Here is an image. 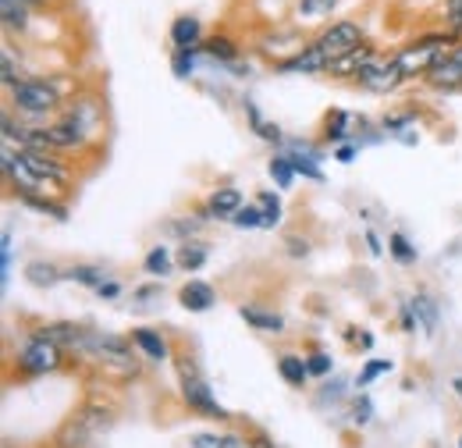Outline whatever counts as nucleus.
<instances>
[{
	"label": "nucleus",
	"instance_id": "obj_1",
	"mask_svg": "<svg viewBox=\"0 0 462 448\" xmlns=\"http://www.w3.org/2000/svg\"><path fill=\"white\" fill-rule=\"evenodd\" d=\"M75 352H82L89 363H97L100 370L115 374V378H135L139 374V359L128 349V341L117 335H104V331H82V338L71 345Z\"/></svg>",
	"mask_w": 462,
	"mask_h": 448
},
{
	"label": "nucleus",
	"instance_id": "obj_2",
	"mask_svg": "<svg viewBox=\"0 0 462 448\" xmlns=\"http://www.w3.org/2000/svg\"><path fill=\"white\" fill-rule=\"evenodd\" d=\"M11 107L18 114H54L60 107V86L54 79H22L11 89Z\"/></svg>",
	"mask_w": 462,
	"mask_h": 448
},
{
	"label": "nucleus",
	"instance_id": "obj_3",
	"mask_svg": "<svg viewBox=\"0 0 462 448\" xmlns=\"http://www.w3.org/2000/svg\"><path fill=\"white\" fill-rule=\"evenodd\" d=\"M452 40H456V36H423V40H416V43L402 47V51L395 54V64L402 68L405 79L427 75V71L441 61V54L452 47Z\"/></svg>",
	"mask_w": 462,
	"mask_h": 448
},
{
	"label": "nucleus",
	"instance_id": "obj_4",
	"mask_svg": "<svg viewBox=\"0 0 462 448\" xmlns=\"http://www.w3.org/2000/svg\"><path fill=\"white\" fill-rule=\"evenodd\" d=\"M178 378H181V398L189 402V409H196V413H207V416H228V409L214 398L210 392V385L199 378V370L192 367V359H178Z\"/></svg>",
	"mask_w": 462,
	"mask_h": 448
},
{
	"label": "nucleus",
	"instance_id": "obj_5",
	"mask_svg": "<svg viewBox=\"0 0 462 448\" xmlns=\"http://www.w3.org/2000/svg\"><path fill=\"white\" fill-rule=\"evenodd\" d=\"M18 363H22L25 374H51V370H58L60 367V345L51 335L40 331V335H32L25 345H22Z\"/></svg>",
	"mask_w": 462,
	"mask_h": 448
},
{
	"label": "nucleus",
	"instance_id": "obj_6",
	"mask_svg": "<svg viewBox=\"0 0 462 448\" xmlns=\"http://www.w3.org/2000/svg\"><path fill=\"white\" fill-rule=\"evenodd\" d=\"M317 51H320V57L328 61V68L338 61V57L352 54L356 47H363V29L356 25V22H335L331 29H324V36L313 43Z\"/></svg>",
	"mask_w": 462,
	"mask_h": 448
},
{
	"label": "nucleus",
	"instance_id": "obj_7",
	"mask_svg": "<svg viewBox=\"0 0 462 448\" xmlns=\"http://www.w3.org/2000/svg\"><path fill=\"white\" fill-rule=\"evenodd\" d=\"M359 86H366L370 93H388V89H395V86H402L405 82V75H402V68L395 64V57H388V61H370L359 75Z\"/></svg>",
	"mask_w": 462,
	"mask_h": 448
},
{
	"label": "nucleus",
	"instance_id": "obj_8",
	"mask_svg": "<svg viewBox=\"0 0 462 448\" xmlns=\"http://www.w3.org/2000/svg\"><path fill=\"white\" fill-rule=\"evenodd\" d=\"M434 89H459L462 86V43H452L445 54H441V61L423 75Z\"/></svg>",
	"mask_w": 462,
	"mask_h": 448
},
{
	"label": "nucleus",
	"instance_id": "obj_9",
	"mask_svg": "<svg viewBox=\"0 0 462 448\" xmlns=\"http://www.w3.org/2000/svg\"><path fill=\"white\" fill-rule=\"evenodd\" d=\"M43 135H47V146L51 150H79V146H86V128L79 125V121H71V117H64L58 125H51V128H43Z\"/></svg>",
	"mask_w": 462,
	"mask_h": 448
},
{
	"label": "nucleus",
	"instance_id": "obj_10",
	"mask_svg": "<svg viewBox=\"0 0 462 448\" xmlns=\"http://www.w3.org/2000/svg\"><path fill=\"white\" fill-rule=\"evenodd\" d=\"M178 303H181L185 310H192V313H207V310L217 303V292H214L207 281H189V285H181Z\"/></svg>",
	"mask_w": 462,
	"mask_h": 448
},
{
	"label": "nucleus",
	"instance_id": "obj_11",
	"mask_svg": "<svg viewBox=\"0 0 462 448\" xmlns=\"http://www.w3.org/2000/svg\"><path fill=\"white\" fill-rule=\"evenodd\" d=\"M199 40H203V22H199L196 14H181V18H174L171 43L178 47V51H185V47H199Z\"/></svg>",
	"mask_w": 462,
	"mask_h": 448
},
{
	"label": "nucleus",
	"instance_id": "obj_12",
	"mask_svg": "<svg viewBox=\"0 0 462 448\" xmlns=\"http://www.w3.org/2000/svg\"><path fill=\"white\" fill-rule=\"evenodd\" d=\"M370 61H377V51H374L370 43H363V47H356L352 54L338 57V61H335L328 71H331V75H352V79H356V75H359V71H363Z\"/></svg>",
	"mask_w": 462,
	"mask_h": 448
},
{
	"label": "nucleus",
	"instance_id": "obj_13",
	"mask_svg": "<svg viewBox=\"0 0 462 448\" xmlns=\"http://www.w3.org/2000/svg\"><path fill=\"white\" fill-rule=\"evenodd\" d=\"M132 341H135V345H139L153 363H164V359L171 356L168 341L157 335V331H150V328H135V331H132Z\"/></svg>",
	"mask_w": 462,
	"mask_h": 448
},
{
	"label": "nucleus",
	"instance_id": "obj_14",
	"mask_svg": "<svg viewBox=\"0 0 462 448\" xmlns=\"http://www.w3.org/2000/svg\"><path fill=\"white\" fill-rule=\"evenodd\" d=\"M238 210H242V192H238V189L225 185V189H217V192L210 196V214H217V218H235Z\"/></svg>",
	"mask_w": 462,
	"mask_h": 448
},
{
	"label": "nucleus",
	"instance_id": "obj_15",
	"mask_svg": "<svg viewBox=\"0 0 462 448\" xmlns=\"http://www.w3.org/2000/svg\"><path fill=\"white\" fill-rule=\"evenodd\" d=\"M238 317H242L245 324L260 328V331H282V328H285V321H282L278 313H267V310H256V306H242Z\"/></svg>",
	"mask_w": 462,
	"mask_h": 448
},
{
	"label": "nucleus",
	"instance_id": "obj_16",
	"mask_svg": "<svg viewBox=\"0 0 462 448\" xmlns=\"http://www.w3.org/2000/svg\"><path fill=\"white\" fill-rule=\"evenodd\" d=\"M278 370H282V378L289 381L291 388H302V385H306V378H310L306 359H299V356H291V352H285V356L278 359Z\"/></svg>",
	"mask_w": 462,
	"mask_h": 448
},
{
	"label": "nucleus",
	"instance_id": "obj_17",
	"mask_svg": "<svg viewBox=\"0 0 462 448\" xmlns=\"http://www.w3.org/2000/svg\"><path fill=\"white\" fill-rule=\"evenodd\" d=\"M25 278L32 281L36 288H54L60 281V271L54 264H47V260H32V264L25 267Z\"/></svg>",
	"mask_w": 462,
	"mask_h": 448
},
{
	"label": "nucleus",
	"instance_id": "obj_18",
	"mask_svg": "<svg viewBox=\"0 0 462 448\" xmlns=\"http://www.w3.org/2000/svg\"><path fill=\"white\" fill-rule=\"evenodd\" d=\"M409 306H412V313L423 321V331H427V335H434V328H438V303H434L427 292H420Z\"/></svg>",
	"mask_w": 462,
	"mask_h": 448
},
{
	"label": "nucleus",
	"instance_id": "obj_19",
	"mask_svg": "<svg viewBox=\"0 0 462 448\" xmlns=\"http://www.w3.org/2000/svg\"><path fill=\"white\" fill-rule=\"evenodd\" d=\"M68 117H71V121H79V125L86 128V135L100 128V107H97L93 100H82V104H71V111H68Z\"/></svg>",
	"mask_w": 462,
	"mask_h": 448
},
{
	"label": "nucleus",
	"instance_id": "obj_20",
	"mask_svg": "<svg viewBox=\"0 0 462 448\" xmlns=\"http://www.w3.org/2000/svg\"><path fill=\"white\" fill-rule=\"evenodd\" d=\"M207 246L203 242H181V249H178V264L185 267V271H199L203 264H207Z\"/></svg>",
	"mask_w": 462,
	"mask_h": 448
},
{
	"label": "nucleus",
	"instance_id": "obj_21",
	"mask_svg": "<svg viewBox=\"0 0 462 448\" xmlns=\"http://www.w3.org/2000/svg\"><path fill=\"white\" fill-rule=\"evenodd\" d=\"M0 11H4V25L14 33H22L25 25H29V7L25 4H18V0H0Z\"/></svg>",
	"mask_w": 462,
	"mask_h": 448
},
{
	"label": "nucleus",
	"instance_id": "obj_22",
	"mask_svg": "<svg viewBox=\"0 0 462 448\" xmlns=\"http://www.w3.org/2000/svg\"><path fill=\"white\" fill-rule=\"evenodd\" d=\"M199 51L207 57H214V61H235L238 57V47L231 43L228 36H210L207 43H199Z\"/></svg>",
	"mask_w": 462,
	"mask_h": 448
},
{
	"label": "nucleus",
	"instance_id": "obj_23",
	"mask_svg": "<svg viewBox=\"0 0 462 448\" xmlns=\"http://www.w3.org/2000/svg\"><path fill=\"white\" fill-rule=\"evenodd\" d=\"M64 278L79 281V285H86V288H100V285H107V275H104L100 267H89V264H75Z\"/></svg>",
	"mask_w": 462,
	"mask_h": 448
},
{
	"label": "nucleus",
	"instance_id": "obj_24",
	"mask_svg": "<svg viewBox=\"0 0 462 448\" xmlns=\"http://www.w3.org/2000/svg\"><path fill=\"white\" fill-rule=\"evenodd\" d=\"M143 267H146L153 278H164V275L171 271V253H168L164 246H153V249L146 253V264H143Z\"/></svg>",
	"mask_w": 462,
	"mask_h": 448
},
{
	"label": "nucleus",
	"instance_id": "obj_25",
	"mask_svg": "<svg viewBox=\"0 0 462 448\" xmlns=\"http://www.w3.org/2000/svg\"><path fill=\"white\" fill-rule=\"evenodd\" d=\"M388 253H392L399 264H416V249H412V242L405 238L402 231H392V235H388Z\"/></svg>",
	"mask_w": 462,
	"mask_h": 448
},
{
	"label": "nucleus",
	"instance_id": "obj_26",
	"mask_svg": "<svg viewBox=\"0 0 462 448\" xmlns=\"http://www.w3.org/2000/svg\"><path fill=\"white\" fill-rule=\"evenodd\" d=\"M189 445L192 448H242V442L231 438V434H207V431H199V434L189 438Z\"/></svg>",
	"mask_w": 462,
	"mask_h": 448
},
{
	"label": "nucleus",
	"instance_id": "obj_27",
	"mask_svg": "<svg viewBox=\"0 0 462 448\" xmlns=\"http://www.w3.org/2000/svg\"><path fill=\"white\" fill-rule=\"evenodd\" d=\"M196 54H203V51H199V47H185V51H174L171 68H174V75H178V79H189V75H192V68H196Z\"/></svg>",
	"mask_w": 462,
	"mask_h": 448
},
{
	"label": "nucleus",
	"instance_id": "obj_28",
	"mask_svg": "<svg viewBox=\"0 0 462 448\" xmlns=\"http://www.w3.org/2000/svg\"><path fill=\"white\" fill-rule=\"evenodd\" d=\"M267 171H271V178H274V185H278V189H289L291 178H295V168H291L289 157H274V161L267 164Z\"/></svg>",
	"mask_w": 462,
	"mask_h": 448
},
{
	"label": "nucleus",
	"instance_id": "obj_29",
	"mask_svg": "<svg viewBox=\"0 0 462 448\" xmlns=\"http://www.w3.org/2000/svg\"><path fill=\"white\" fill-rule=\"evenodd\" d=\"M388 370H392V359H366V367L359 370L356 385H359V388H366L370 381H377V378H381V374H388Z\"/></svg>",
	"mask_w": 462,
	"mask_h": 448
},
{
	"label": "nucleus",
	"instance_id": "obj_30",
	"mask_svg": "<svg viewBox=\"0 0 462 448\" xmlns=\"http://www.w3.org/2000/svg\"><path fill=\"white\" fill-rule=\"evenodd\" d=\"M231 224H235V228L253 231V228H263L267 221H263V210H260V203H256V207H242V210L231 218Z\"/></svg>",
	"mask_w": 462,
	"mask_h": 448
},
{
	"label": "nucleus",
	"instance_id": "obj_31",
	"mask_svg": "<svg viewBox=\"0 0 462 448\" xmlns=\"http://www.w3.org/2000/svg\"><path fill=\"white\" fill-rule=\"evenodd\" d=\"M260 210H263V228H274V224L282 221V200L274 196V192H260Z\"/></svg>",
	"mask_w": 462,
	"mask_h": 448
},
{
	"label": "nucleus",
	"instance_id": "obj_32",
	"mask_svg": "<svg viewBox=\"0 0 462 448\" xmlns=\"http://www.w3.org/2000/svg\"><path fill=\"white\" fill-rule=\"evenodd\" d=\"M331 363H335V359H331L328 352H313V356L306 359V367H310V374H313V378H324V374H331Z\"/></svg>",
	"mask_w": 462,
	"mask_h": 448
},
{
	"label": "nucleus",
	"instance_id": "obj_33",
	"mask_svg": "<svg viewBox=\"0 0 462 448\" xmlns=\"http://www.w3.org/2000/svg\"><path fill=\"white\" fill-rule=\"evenodd\" d=\"M335 4H338V0H302L299 11H302V14H328Z\"/></svg>",
	"mask_w": 462,
	"mask_h": 448
},
{
	"label": "nucleus",
	"instance_id": "obj_34",
	"mask_svg": "<svg viewBox=\"0 0 462 448\" xmlns=\"http://www.w3.org/2000/svg\"><path fill=\"white\" fill-rule=\"evenodd\" d=\"M370 413H374L370 398H366V395H359V402H356V424H370Z\"/></svg>",
	"mask_w": 462,
	"mask_h": 448
},
{
	"label": "nucleus",
	"instance_id": "obj_35",
	"mask_svg": "<svg viewBox=\"0 0 462 448\" xmlns=\"http://www.w3.org/2000/svg\"><path fill=\"white\" fill-rule=\"evenodd\" d=\"M249 448H274V442H271L267 434H253V438H249Z\"/></svg>",
	"mask_w": 462,
	"mask_h": 448
},
{
	"label": "nucleus",
	"instance_id": "obj_36",
	"mask_svg": "<svg viewBox=\"0 0 462 448\" xmlns=\"http://www.w3.org/2000/svg\"><path fill=\"white\" fill-rule=\"evenodd\" d=\"M97 292H100V295H104V299H115L117 292H121V288H117L115 281H107V285H100V288H97Z\"/></svg>",
	"mask_w": 462,
	"mask_h": 448
},
{
	"label": "nucleus",
	"instance_id": "obj_37",
	"mask_svg": "<svg viewBox=\"0 0 462 448\" xmlns=\"http://www.w3.org/2000/svg\"><path fill=\"white\" fill-rule=\"evenodd\" d=\"M335 157H338V161H352V157H356V146H338Z\"/></svg>",
	"mask_w": 462,
	"mask_h": 448
},
{
	"label": "nucleus",
	"instance_id": "obj_38",
	"mask_svg": "<svg viewBox=\"0 0 462 448\" xmlns=\"http://www.w3.org/2000/svg\"><path fill=\"white\" fill-rule=\"evenodd\" d=\"M366 246H370V249H374V253H384V249H381V242H377V235H374V231H366Z\"/></svg>",
	"mask_w": 462,
	"mask_h": 448
},
{
	"label": "nucleus",
	"instance_id": "obj_39",
	"mask_svg": "<svg viewBox=\"0 0 462 448\" xmlns=\"http://www.w3.org/2000/svg\"><path fill=\"white\" fill-rule=\"evenodd\" d=\"M18 4H25V7H43L47 0H18Z\"/></svg>",
	"mask_w": 462,
	"mask_h": 448
},
{
	"label": "nucleus",
	"instance_id": "obj_40",
	"mask_svg": "<svg viewBox=\"0 0 462 448\" xmlns=\"http://www.w3.org/2000/svg\"><path fill=\"white\" fill-rule=\"evenodd\" d=\"M459 448H462V438H459Z\"/></svg>",
	"mask_w": 462,
	"mask_h": 448
}]
</instances>
